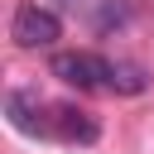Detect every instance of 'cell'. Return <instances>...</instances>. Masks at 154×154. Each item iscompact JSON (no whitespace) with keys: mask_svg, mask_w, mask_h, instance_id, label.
Masks as SVG:
<instances>
[{"mask_svg":"<svg viewBox=\"0 0 154 154\" xmlns=\"http://www.w3.org/2000/svg\"><path fill=\"white\" fill-rule=\"evenodd\" d=\"M53 135H58L63 144H96L101 125H96V116H91V111H82V106H72V101H63V106H53Z\"/></svg>","mask_w":154,"mask_h":154,"instance_id":"cell-4","label":"cell"},{"mask_svg":"<svg viewBox=\"0 0 154 154\" xmlns=\"http://www.w3.org/2000/svg\"><path fill=\"white\" fill-rule=\"evenodd\" d=\"M106 87H111V91H120V96H140V91L149 87V77H144L135 63H111V77H106Z\"/></svg>","mask_w":154,"mask_h":154,"instance_id":"cell-5","label":"cell"},{"mask_svg":"<svg viewBox=\"0 0 154 154\" xmlns=\"http://www.w3.org/2000/svg\"><path fill=\"white\" fill-rule=\"evenodd\" d=\"M5 116H10V125H14L19 135H29V140L53 135V106H43L38 91H29V87H10V91H5Z\"/></svg>","mask_w":154,"mask_h":154,"instance_id":"cell-2","label":"cell"},{"mask_svg":"<svg viewBox=\"0 0 154 154\" xmlns=\"http://www.w3.org/2000/svg\"><path fill=\"white\" fill-rule=\"evenodd\" d=\"M125 19H130V5H125V0H101L96 29H111V24H125Z\"/></svg>","mask_w":154,"mask_h":154,"instance_id":"cell-6","label":"cell"},{"mask_svg":"<svg viewBox=\"0 0 154 154\" xmlns=\"http://www.w3.org/2000/svg\"><path fill=\"white\" fill-rule=\"evenodd\" d=\"M10 38L19 48H48V43L63 38V19L43 5H19L14 19H10Z\"/></svg>","mask_w":154,"mask_h":154,"instance_id":"cell-1","label":"cell"},{"mask_svg":"<svg viewBox=\"0 0 154 154\" xmlns=\"http://www.w3.org/2000/svg\"><path fill=\"white\" fill-rule=\"evenodd\" d=\"M53 77H63L77 91H91V87H106L111 63L96 58V53H53Z\"/></svg>","mask_w":154,"mask_h":154,"instance_id":"cell-3","label":"cell"}]
</instances>
